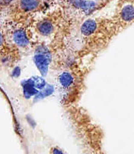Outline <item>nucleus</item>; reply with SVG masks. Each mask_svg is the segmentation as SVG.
<instances>
[{
    "instance_id": "f257e3e1",
    "label": "nucleus",
    "mask_w": 134,
    "mask_h": 154,
    "mask_svg": "<svg viewBox=\"0 0 134 154\" xmlns=\"http://www.w3.org/2000/svg\"><path fill=\"white\" fill-rule=\"evenodd\" d=\"M64 108L76 136L86 152H102L103 131L93 120L87 110L77 104L66 106Z\"/></svg>"
},
{
    "instance_id": "f03ea898",
    "label": "nucleus",
    "mask_w": 134,
    "mask_h": 154,
    "mask_svg": "<svg viewBox=\"0 0 134 154\" xmlns=\"http://www.w3.org/2000/svg\"><path fill=\"white\" fill-rule=\"evenodd\" d=\"M78 66H73L59 72L56 77L57 88L61 96L64 106L75 105L80 101L85 89L86 73Z\"/></svg>"
},
{
    "instance_id": "7ed1b4c3",
    "label": "nucleus",
    "mask_w": 134,
    "mask_h": 154,
    "mask_svg": "<svg viewBox=\"0 0 134 154\" xmlns=\"http://www.w3.org/2000/svg\"><path fill=\"white\" fill-rule=\"evenodd\" d=\"M49 7L46 0H11L4 11L16 23H30L36 14L43 12Z\"/></svg>"
},
{
    "instance_id": "20e7f679",
    "label": "nucleus",
    "mask_w": 134,
    "mask_h": 154,
    "mask_svg": "<svg viewBox=\"0 0 134 154\" xmlns=\"http://www.w3.org/2000/svg\"><path fill=\"white\" fill-rule=\"evenodd\" d=\"M33 46L34 48L33 62L42 76H46L48 74L49 69L54 60L53 51H51L49 45L43 42L38 43Z\"/></svg>"
},
{
    "instance_id": "39448f33",
    "label": "nucleus",
    "mask_w": 134,
    "mask_h": 154,
    "mask_svg": "<svg viewBox=\"0 0 134 154\" xmlns=\"http://www.w3.org/2000/svg\"><path fill=\"white\" fill-rule=\"evenodd\" d=\"M31 23H16V26L11 30L10 38L14 46L20 49H28L33 46V33L30 27Z\"/></svg>"
},
{
    "instance_id": "423d86ee",
    "label": "nucleus",
    "mask_w": 134,
    "mask_h": 154,
    "mask_svg": "<svg viewBox=\"0 0 134 154\" xmlns=\"http://www.w3.org/2000/svg\"><path fill=\"white\" fill-rule=\"evenodd\" d=\"M113 18L121 32L132 25L134 20L133 3H127L117 7Z\"/></svg>"
},
{
    "instance_id": "0eeeda50",
    "label": "nucleus",
    "mask_w": 134,
    "mask_h": 154,
    "mask_svg": "<svg viewBox=\"0 0 134 154\" xmlns=\"http://www.w3.org/2000/svg\"><path fill=\"white\" fill-rule=\"evenodd\" d=\"M50 152L53 154H63L65 153V152L62 149H60L59 147L58 146H53L51 147V149H50Z\"/></svg>"
},
{
    "instance_id": "6e6552de",
    "label": "nucleus",
    "mask_w": 134,
    "mask_h": 154,
    "mask_svg": "<svg viewBox=\"0 0 134 154\" xmlns=\"http://www.w3.org/2000/svg\"><path fill=\"white\" fill-rule=\"evenodd\" d=\"M6 45L5 35L1 30H0V50H2Z\"/></svg>"
},
{
    "instance_id": "1a4fd4ad",
    "label": "nucleus",
    "mask_w": 134,
    "mask_h": 154,
    "mask_svg": "<svg viewBox=\"0 0 134 154\" xmlns=\"http://www.w3.org/2000/svg\"><path fill=\"white\" fill-rule=\"evenodd\" d=\"M133 3V0H118V3H117V7H120L124 3Z\"/></svg>"
},
{
    "instance_id": "9d476101",
    "label": "nucleus",
    "mask_w": 134,
    "mask_h": 154,
    "mask_svg": "<svg viewBox=\"0 0 134 154\" xmlns=\"http://www.w3.org/2000/svg\"><path fill=\"white\" fill-rule=\"evenodd\" d=\"M62 1H63V0H46V3H48L49 6L51 5V4H52V3H56V4L59 5Z\"/></svg>"
},
{
    "instance_id": "9b49d317",
    "label": "nucleus",
    "mask_w": 134,
    "mask_h": 154,
    "mask_svg": "<svg viewBox=\"0 0 134 154\" xmlns=\"http://www.w3.org/2000/svg\"><path fill=\"white\" fill-rule=\"evenodd\" d=\"M12 74L15 77H17L19 76L20 74V70L19 67H16L15 69H14L13 72H12Z\"/></svg>"
}]
</instances>
